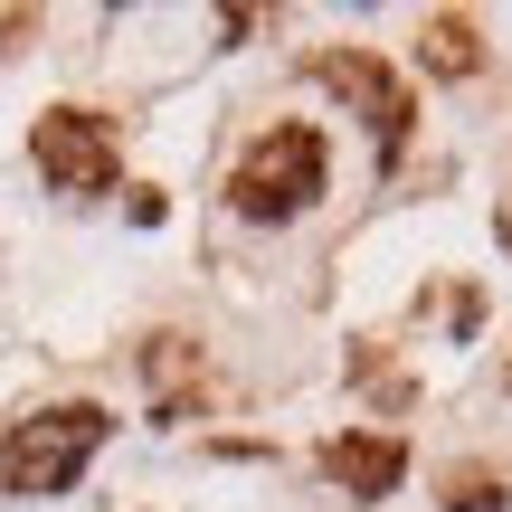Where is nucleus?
Listing matches in <instances>:
<instances>
[{
  "label": "nucleus",
  "mask_w": 512,
  "mask_h": 512,
  "mask_svg": "<svg viewBox=\"0 0 512 512\" xmlns=\"http://www.w3.org/2000/svg\"><path fill=\"white\" fill-rule=\"evenodd\" d=\"M503 247H512V200H503Z\"/></svg>",
  "instance_id": "nucleus-9"
},
{
  "label": "nucleus",
  "mask_w": 512,
  "mask_h": 512,
  "mask_svg": "<svg viewBox=\"0 0 512 512\" xmlns=\"http://www.w3.org/2000/svg\"><path fill=\"white\" fill-rule=\"evenodd\" d=\"M323 475L342 484L351 503H389V494H399V475H408V446H399V437H370V427H351V437L323 446Z\"/></svg>",
  "instance_id": "nucleus-5"
},
{
  "label": "nucleus",
  "mask_w": 512,
  "mask_h": 512,
  "mask_svg": "<svg viewBox=\"0 0 512 512\" xmlns=\"http://www.w3.org/2000/svg\"><path fill=\"white\" fill-rule=\"evenodd\" d=\"M418 57H427V76H475L484 67V48H475V19H427V38H418Z\"/></svg>",
  "instance_id": "nucleus-6"
},
{
  "label": "nucleus",
  "mask_w": 512,
  "mask_h": 512,
  "mask_svg": "<svg viewBox=\"0 0 512 512\" xmlns=\"http://www.w3.org/2000/svg\"><path fill=\"white\" fill-rule=\"evenodd\" d=\"M446 512H503V475L494 465H456L446 475Z\"/></svg>",
  "instance_id": "nucleus-8"
},
{
  "label": "nucleus",
  "mask_w": 512,
  "mask_h": 512,
  "mask_svg": "<svg viewBox=\"0 0 512 512\" xmlns=\"http://www.w3.org/2000/svg\"><path fill=\"white\" fill-rule=\"evenodd\" d=\"M323 133L313 124H275L266 143H247L238 181H228V200H238V219H294V209L323 200Z\"/></svg>",
  "instance_id": "nucleus-2"
},
{
  "label": "nucleus",
  "mask_w": 512,
  "mask_h": 512,
  "mask_svg": "<svg viewBox=\"0 0 512 512\" xmlns=\"http://www.w3.org/2000/svg\"><path fill=\"white\" fill-rule=\"evenodd\" d=\"M313 76H323L332 95H361V105H370V133H380L389 152L408 143V86L380 67V57H361V48H351V57H342V48H323V57H313Z\"/></svg>",
  "instance_id": "nucleus-4"
},
{
  "label": "nucleus",
  "mask_w": 512,
  "mask_h": 512,
  "mask_svg": "<svg viewBox=\"0 0 512 512\" xmlns=\"http://www.w3.org/2000/svg\"><path fill=\"white\" fill-rule=\"evenodd\" d=\"M143 361H152V380H162V418H181V408H190V370H200V351H190L181 332H162Z\"/></svg>",
  "instance_id": "nucleus-7"
},
{
  "label": "nucleus",
  "mask_w": 512,
  "mask_h": 512,
  "mask_svg": "<svg viewBox=\"0 0 512 512\" xmlns=\"http://www.w3.org/2000/svg\"><path fill=\"white\" fill-rule=\"evenodd\" d=\"M29 152H38V171H48L57 190H67V200H105L114 190V133L95 124L86 105H48L38 114V133H29Z\"/></svg>",
  "instance_id": "nucleus-3"
},
{
  "label": "nucleus",
  "mask_w": 512,
  "mask_h": 512,
  "mask_svg": "<svg viewBox=\"0 0 512 512\" xmlns=\"http://www.w3.org/2000/svg\"><path fill=\"white\" fill-rule=\"evenodd\" d=\"M114 437V418L95 399H67V408H38L0 437V494H67L76 475L95 465V446Z\"/></svg>",
  "instance_id": "nucleus-1"
}]
</instances>
